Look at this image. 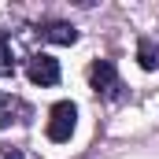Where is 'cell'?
<instances>
[{
	"instance_id": "obj_1",
	"label": "cell",
	"mask_w": 159,
	"mask_h": 159,
	"mask_svg": "<svg viewBox=\"0 0 159 159\" xmlns=\"http://www.w3.org/2000/svg\"><path fill=\"white\" fill-rule=\"evenodd\" d=\"M89 85H93V93L96 96H104V100H111V104H119L122 96V78H119V70H115V63L111 59H96L93 67H89Z\"/></svg>"
},
{
	"instance_id": "obj_2",
	"label": "cell",
	"mask_w": 159,
	"mask_h": 159,
	"mask_svg": "<svg viewBox=\"0 0 159 159\" xmlns=\"http://www.w3.org/2000/svg\"><path fill=\"white\" fill-rule=\"evenodd\" d=\"M74 119H78V107H74L70 100H59V104L48 111V141H56V144L70 141V133H74Z\"/></svg>"
},
{
	"instance_id": "obj_3",
	"label": "cell",
	"mask_w": 159,
	"mask_h": 159,
	"mask_svg": "<svg viewBox=\"0 0 159 159\" xmlns=\"http://www.w3.org/2000/svg\"><path fill=\"white\" fill-rule=\"evenodd\" d=\"M26 78L34 85H56L59 81V59L48 56V52H34L26 59Z\"/></svg>"
},
{
	"instance_id": "obj_4",
	"label": "cell",
	"mask_w": 159,
	"mask_h": 159,
	"mask_svg": "<svg viewBox=\"0 0 159 159\" xmlns=\"http://www.w3.org/2000/svg\"><path fill=\"white\" fill-rule=\"evenodd\" d=\"M34 115V107L22 100V96H11V93H0V129L11 126V122H26Z\"/></svg>"
},
{
	"instance_id": "obj_5",
	"label": "cell",
	"mask_w": 159,
	"mask_h": 159,
	"mask_svg": "<svg viewBox=\"0 0 159 159\" xmlns=\"http://www.w3.org/2000/svg\"><path fill=\"white\" fill-rule=\"evenodd\" d=\"M37 34L44 41H52V44H74V41H78V30H74L70 22H44Z\"/></svg>"
},
{
	"instance_id": "obj_6",
	"label": "cell",
	"mask_w": 159,
	"mask_h": 159,
	"mask_svg": "<svg viewBox=\"0 0 159 159\" xmlns=\"http://www.w3.org/2000/svg\"><path fill=\"white\" fill-rule=\"evenodd\" d=\"M137 63L144 70H159V41L156 37H141L137 41Z\"/></svg>"
},
{
	"instance_id": "obj_7",
	"label": "cell",
	"mask_w": 159,
	"mask_h": 159,
	"mask_svg": "<svg viewBox=\"0 0 159 159\" xmlns=\"http://www.w3.org/2000/svg\"><path fill=\"white\" fill-rule=\"evenodd\" d=\"M0 74H15V59H11V41L0 34Z\"/></svg>"
},
{
	"instance_id": "obj_8",
	"label": "cell",
	"mask_w": 159,
	"mask_h": 159,
	"mask_svg": "<svg viewBox=\"0 0 159 159\" xmlns=\"http://www.w3.org/2000/svg\"><path fill=\"white\" fill-rule=\"evenodd\" d=\"M0 159H22V148H15V144H0Z\"/></svg>"
}]
</instances>
